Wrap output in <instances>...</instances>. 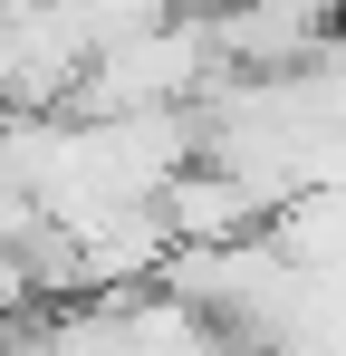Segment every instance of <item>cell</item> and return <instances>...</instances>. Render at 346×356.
Instances as JSON below:
<instances>
[{"label":"cell","instance_id":"6da1fadb","mask_svg":"<svg viewBox=\"0 0 346 356\" xmlns=\"http://www.w3.org/2000/svg\"><path fill=\"white\" fill-rule=\"evenodd\" d=\"M212 49L231 77H308L346 49V0H212Z\"/></svg>","mask_w":346,"mask_h":356},{"label":"cell","instance_id":"7a4b0ae2","mask_svg":"<svg viewBox=\"0 0 346 356\" xmlns=\"http://www.w3.org/2000/svg\"><path fill=\"white\" fill-rule=\"evenodd\" d=\"M154 202H164V232L173 241H250V232H270V212H279L250 174H231V164H212V154H192Z\"/></svg>","mask_w":346,"mask_h":356},{"label":"cell","instance_id":"3957f363","mask_svg":"<svg viewBox=\"0 0 346 356\" xmlns=\"http://www.w3.org/2000/svg\"><path fill=\"white\" fill-rule=\"evenodd\" d=\"M29 308H49V298H39V270H29V250H19V241H0V327H10V318H29Z\"/></svg>","mask_w":346,"mask_h":356},{"label":"cell","instance_id":"277c9868","mask_svg":"<svg viewBox=\"0 0 346 356\" xmlns=\"http://www.w3.org/2000/svg\"><path fill=\"white\" fill-rule=\"evenodd\" d=\"M183 10H212V0H183Z\"/></svg>","mask_w":346,"mask_h":356}]
</instances>
